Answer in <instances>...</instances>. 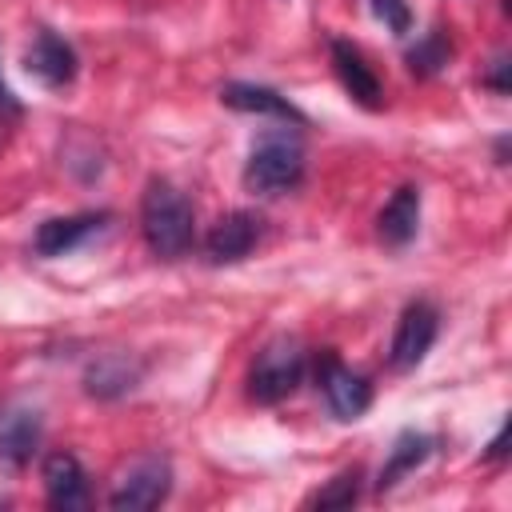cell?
Masks as SVG:
<instances>
[{
	"label": "cell",
	"instance_id": "7",
	"mask_svg": "<svg viewBox=\"0 0 512 512\" xmlns=\"http://www.w3.org/2000/svg\"><path fill=\"white\" fill-rule=\"evenodd\" d=\"M436 328H440V316H436V308H432L428 300L408 304L404 316H400V324H396L388 364H392L396 372L416 368V364L428 356V348H432V340H436Z\"/></svg>",
	"mask_w": 512,
	"mask_h": 512
},
{
	"label": "cell",
	"instance_id": "13",
	"mask_svg": "<svg viewBox=\"0 0 512 512\" xmlns=\"http://www.w3.org/2000/svg\"><path fill=\"white\" fill-rule=\"evenodd\" d=\"M420 228V192L408 184V188H396L392 200L384 204L380 220H376V232L388 248H404Z\"/></svg>",
	"mask_w": 512,
	"mask_h": 512
},
{
	"label": "cell",
	"instance_id": "4",
	"mask_svg": "<svg viewBox=\"0 0 512 512\" xmlns=\"http://www.w3.org/2000/svg\"><path fill=\"white\" fill-rule=\"evenodd\" d=\"M168 488H172V468H168V460H164V456H144V460H136V464L116 480V488H112V496H108V508H116V512H148V508L164 504Z\"/></svg>",
	"mask_w": 512,
	"mask_h": 512
},
{
	"label": "cell",
	"instance_id": "19",
	"mask_svg": "<svg viewBox=\"0 0 512 512\" xmlns=\"http://www.w3.org/2000/svg\"><path fill=\"white\" fill-rule=\"evenodd\" d=\"M372 12H376L396 36H404V32L412 28V12H408L404 0H372Z\"/></svg>",
	"mask_w": 512,
	"mask_h": 512
},
{
	"label": "cell",
	"instance_id": "1",
	"mask_svg": "<svg viewBox=\"0 0 512 512\" xmlns=\"http://www.w3.org/2000/svg\"><path fill=\"white\" fill-rule=\"evenodd\" d=\"M140 228L156 256L164 260L184 256L196 240V216H192L188 196L172 188L168 180H148L144 200H140Z\"/></svg>",
	"mask_w": 512,
	"mask_h": 512
},
{
	"label": "cell",
	"instance_id": "5",
	"mask_svg": "<svg viewBox=\"0 0 512 512\" xmlns=\"http://www.w3.org/2000/svg\"><path fill=\"white\" fill-rule=\"evenodd\" d=\"M40 408L24 404V400H8L0 404V468L16 472L32 460V452L40 448Z\"/></svg>",
	"mask_w": 512,
	"mask_h": 512
},
{
	"label": "cell",
	"instance_id": "17",
	"mask_svg": "<svg viewBox=\"0 0 512 512\" xmlns=\"http://www.w3.org/2000/svg\"><path fill=\"white\" fill-rule=\"evenodd\" d=\"M448 56H452L448 36H444V32H428V36L408 52V68L420 72V76H432V72H440V68L448 64Z\"/></svg>",
	"mask_w": 512,
	"mask_h": 512
},
{
	"label": "cell",
	"instance_id": "21",
	"mask_svg": "<svg viewBox=\"0 0 512 512\" xmlns=\"http://www.w3.org/2000/svg\"><path fill=\"white\" fill-rule=\"evenodd\" d=\"M20 112V100L12 96V88L4 84V76H0V116H16Z\"/></svg>",
	"mask_w": 512,
	"mask_h": 512
},
{
	"label": "cell",
	"instance_id": "10",
	"mask_svg": "<svg viewBox=\"0 0 512 512\" xmlns=\"http://www.w3.org/2000/svg\"><path fill=\"white\" fill-rule=\"evenodd\" d=\"M260 240V216L252 212H228L212 224L208 240H204V252L212 264H236L244 260Z\"/></svg>",
	"mask_w": 512,
	"mask_h": 512
},
{
	"label": "cell",
	"instance_id": "9",
	"mask_svg": "<svg viewBox=\"0 0 512 512\" xmlns=\"http://www.w3.org/2000/svg\"><path fill=\"white\" fill-rule=\"evenodd\" d=\"M44 496L60 512H76V508H88L92 504L84 464L72 452H52L44 460Z\"/></svg>",
	"mask_w": 512,
	"mask_h": 512
},
{
	"label": "cell",
	"instance_id": "22",
	"mask_svg": "<svg viewBox=\"0 0 512 512\" xmlns=\"http://www.w3.org/2000/svg\"><path fill=\"white\" fill-rule=\"evenodd\" d=\"M496 456H504V428L496 432V440L488 444V460H496Z\"/></svg>",
	"mask_w": 512,
	"mask_h": 512
},
{
	"label": "cell",
	"instance_id": "6",
	"mask_svg": "<svg viewBox=\"0 0 512 512\" xmlns=\"http://www.w3.org/2000/svg\"><path fill=\"white\" fill-rule=\"evenodd\" d=\"M316 376H320L324 400H328V408H332L336 420H356V416L368 412V404H372V384H368L360 372H352L348 364H340L332 352L320 356Z\"/></svg>",
	"mask_w": 512,
	"mask_h": 512
},
{
	"label": "cell",
	"instance_id": "11",
	"mask_svg": "<svg viewBox=\"0 0 512 512\" xmlns=\"http://www.w3.org/2000/svg\"><path fill=\"white\" fill-rule=\"evenodd\" d=\"M108 224L104 212H80V216H56V220H44L32 236V248L40 256H64L72 248H80L92 232H100Z\"/></svg>",
	"mask_w": 512,
	"mask_h": 512
},
{
	"label": "cell",
	"instance_id": "12",
	"mask_svg": "<svg viewBox=\"0 0 512 512\" xmlns=\"http://www.w3.org/2000/svg\"><path fill=\"white\" fill-rule=\"evenodd\" d=\"M332 68H336V76H340L344 92H348L356 104H364V108H380L384 88H380L376 72L364 64L360 48H352L348 40H332Z\"/></svg>",
	"mask_w": 512,
	"mask_h": 512
},
{
	"label": "cell",
	"instance_id": "8",
	"mask_svg": "<svg viewBox=\"0 0 512 512\" xmlns=\"http://www.w3.org/2000/svg\"><path fill=\"white\" fill-rule=\"evenodd\" d=\"M24 68L44 88H64V84L76 80V48L64 36H56L52 28H40L36 40L28 44V52H24Z\"/></svg>",
	"mask_w": 512,
	"mask_h": 512
},
{
	"label": "cell",
	"instance_id": "16",
	"mask_svg": "<svg viewBox=\"0 0 512 512\" xmlns=\"http://www.w3.org/2000/svg\"><path fill=\"white\" fill-rule=\"evenodd\" d=\"M136 376H140V368H132L124 356H104V360H96L92 368H88V376H84V384H88V392L92 396H120V392H128L132 384H136Z\"/></svg>",
	"mask_w": 512,
	"mask_h": 512
},
{
	"label": "cell",
	"instance_id": "15",
	"mask_svg": "<svg viewBox=\"0 0 512 512\" xmlns=\"http://www.w3.org/2000/svg\"><path fill=\"white\" fill-rule=\"evenodd\" d=\"M432 452V440L424 436V432H400L396 436V444H392V452H388V464H384V472H380V480H376V488L384 492V488H392L400 476H408L416 464H424V456Z\"/></svg>",
	"mask_w": 512,
	"mask_h": 512
},
{
	"label": "cell",
	"instance_id": "14",
	"mask_svg": "<svg viewBox=\"0 0 512 512\" xmlns=\"http://www.w3.org/2000/svg\"><path fill=\"white\" fill-rule=\"evenodd\" d=\"M220 100L228 104V108H236V112H256V116H280V120H304L280 92H272V88H260V84H224L220 88Z\"/></svg>",
	"mask_w": 512,
	"mask_h": 512
},
{
	"label": "cell",
	"instance_id": "20",
	"mask_svg": "<svg viewBox=\"0 0 512 512\" xmlns=\"http://www.w3.org/2000/svg\"><path fill=\"white\" fill-rule=\"evenodd\" d=\"M484 84H488V88H496V92H508V60H504V56H496V60H492V72L484 76Z\"/></svg>",
	"mask_w": 512,
	"mask_h": 512
},
{
	"label": "cell",
	"instance_id": "3",
	"mask_svg": "<svg viewBox=\"0 0 512 512\" xmlns=\"http://www.w3.org/2000/svg\"><path fill=\"white\" fill-rule=\"evenodd\" d=\"M304 376V348L292 340V336H276L268 340L256 360H252V372H248V396L256 404H280L284 396L296 392Z\"/></svg>",
	"mask_w": 512,
	"mask_h": 512
},
{
	"label": "cell",
	"instance_id": "18",
	"mask_svg": "<svg viewBox=\"0 0 512 512\" xmlns=\"http://www.w3.org/2000/svg\"><path fill=\"white\" fill-rule=\"evenodd\" d=\"M356 496H360V472H340V476H336L328 488H320L308 504H312V508H352Z\"/></svg>",
	"mask_w": 512,
	"mask_h": 512
},
{
	"label": "cell",
	"instance_id": "2",
	"mask_svg": "<svg viewBox=\"0 0 512 512\" xmlns=\"http://www.w3.org/2000/svg\"><path fill=\"white\" fill-rule=\"evenodd\" d=\"M300 180H304V148L288 132L264 136L244 164V184L260 196H280V192L296 188Z\"/></svg>",
	"mask_w": 512,
	"mask_h": 512
}]
</instances>
